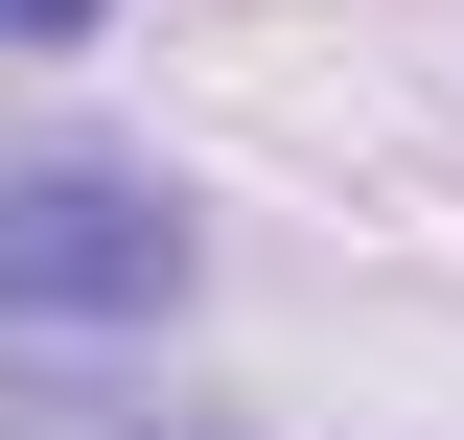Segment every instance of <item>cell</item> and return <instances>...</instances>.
Here are the masks:
<instances>
[{"mask_svg":"<svg viewBox=\"0 0 464 440\" xmlns=\"http://www.w3.org/2000/svg\"><path fill=\"white\" fill-rule=\"evenodd\" d=\"M209 232L163 163H0V325H163Z\"/></svg>","mask_w":464,"mask_h":440,"instance_id":"cell-1","label":"cell"},{"mask_svg":"<svg viewBox=\"0 0 464 440\" xmlns=\"http://www.w3.org/2000/svg\"><path fill=\"white\" fill-rule=\"evenodd\" d=\"M93 24H116V0H0V47H93Z\"/></svg>","mask_w":464,"mask_h":440,"instance_id":"cell-2","label":"cell"}]
</instances>
